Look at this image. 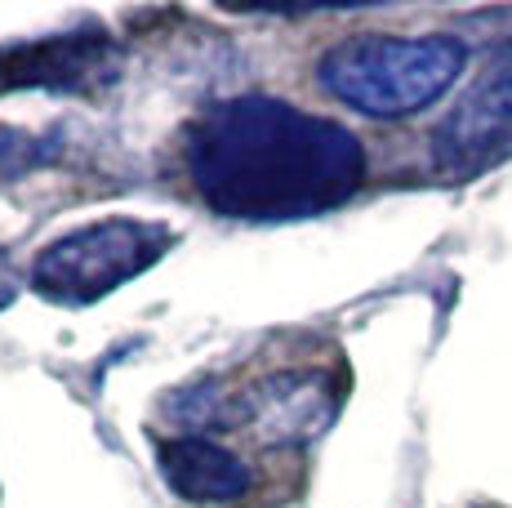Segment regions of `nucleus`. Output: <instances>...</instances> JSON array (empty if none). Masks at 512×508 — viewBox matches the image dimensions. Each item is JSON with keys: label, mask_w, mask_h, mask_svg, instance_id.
<instances>
[{"label": "nucleus", "mask_w": 512, "mask_h": 508, "mask_svg": "<svg viewBox=\"0 0 512 508\" xmlns=\"http://www.w3.org/2000/svg\"><path fill=\"white\" fill-rule=\"evenodd\" d=\"M187 174L232 219H299L348 201L366 174L357 134L281 99L214 103L183 134Z\"/></svg>", "instance_id": "f257e3e1"}, {"label": "nucleus", "mask_w": 512, "mask_h": 508, "mask_svg": "<svg viewBox=\"0 0 512 508\" xmlns=\"http://www.w3.org/2000/svg\"><path fill=\"white\" fill-rule=\"evenodd\" d=\"M468 67V45L450 32L392 36L361 32L334 41L317 58V85L334 103L374 121H406L455 90Z\"/></svg>", "instance_id": "f03ea898"}, {"label": "nucleus", "mask_w": 512, "mask_h": 508, "mask_svg": "<svg viewBox=\"0 0 512 508\" xmlns=\"http://www.w3.org/2000/svg\"><path fill=\"white\" fill-rule=\"evenodd\" d=\"M174 232L152 219H98L58 241L32 259L36 295L54 304H94V299L121 290L125 281L143 277L152 263L165 259Z\"/></svg>", "instance_id": "7ed1b4c3"}, {"label": "nucleus", "mask_w": 512, "mask_h": 508, "mask_svg": "<svg viewBox=\"0 0 512 508\" xmlns=\"http://www.w3.org/2000/svg\"><path fill=\"white\" fill-rule=\"evenodd\" d=\"M339 397L326 370H277L241 393V424L268 446H303L334 424Z\"/></svg>", "instance_id": "20e7f679"}, {"label": "nucleus", "mask_w": 512, "mask_h": 508, "mask_svg": "<svg viewBox=\"0 0 512 508\" xmlns=\"http://www.w3.org/2000/svg\"><path fill=\"white\" fill-rule=\"evenodd\" d=\"M512 148V81L486 72L472 81L459 103L432 130V161L450 174L486 165L490 156Z\"/></svg>", "instance_id": "39448f33"}, {"label": "nucleus", "mask_w": 512, "mask_h": 508, "mask_svg": "<svg viewBox=\"0 0 512 508\" xmlns=\"http://www.w3.org/2000/svg\"><path fill=\"white\" fill-rule=\"evenodd\" d=\"M161 477L187 504H228L250 491L245 459L210 437H174L161 446Z\"/></svg>", "instance_id": "423d86ee"}, {"label": "nucleus", "mask_w": 512, "mask_h": 508, "mask_svg": "<svg viewBox=\"0 0 512 508\" xmlns=\"http://www.w3.org/2000/svg\"><path fill=\"white\" fill-rule=\"evenodd\" d=\"M18 286H23V281H18V272H14V263H9V254L0 250V312H5V308L18 299Z\"/></svg>", "instance_id": "0eeeda50"}, {"label": "nucleus", "mask_w": 512, "mask_h": 508, "mask_svg": "<svg viewBox=\"0 0 512 508\" xmlns=\"http://www.w3.org/2000/svg\"><path fill=\"white\" fill-rule=\"evenodd\" d=\"M490 72H495V76H508V81H512V36L495 45V54H490Z\"/></svg>", "instance_id": "6e6552de"}]
</instances>
